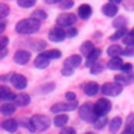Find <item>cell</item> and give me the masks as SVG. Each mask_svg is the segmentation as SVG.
I'll use <instances>...</instances> for the list:
<instances>
[{
    "instance_id": "19",
    "label": "cell",
    "mask_w": 134,
    "mask_h": 134,
    "mask_svg": "<svg viewBox=\"0 0 134 134\" xmlns=\"http://www.w3.org/2000/svg\"><path fill=\"white\" fill-rule=\"evenodd\" d=\"M49 62L50 60L48 58H46L45 55H43L42 53L38 54L34 61V66L37 68V69H46L49 65Z\"/></svg>"
},
{
    "instance_id": "45",
    "label": "cell",
    "mask_w": 134,
    "mask_h": 134,
    "mask_svg": "<svg viewBox=\"0 0 134 134\" xmlns=\"http://www.w3.org/2000/svg\"><path fill=\"white\" fill-rule=\"evenodd\" d=\"M60 134H76V131L72 127H63Z\"/></svg>"
},
{
    "instance_id": "5",
    "label": "cell",
    "mask_w": 134,
    "mask_h": 134,
    "mask_svg": "<svg viewBox=\"0 0 134 134\" xmlns=\"http://www.w3.org/2000/svg\"><path fill=\"white\" fill-rule=\"evenodd\" d=\"M79 109V103L77 100L73 102H67V103H55L50 107V112L54 114L64 113V112H70Z\"/></svg>"
},
{
    "instance_id": "3",
    "label": "cell",
    "mask_w": 134,
    "mask_h": 134,
    "mask_svg": "<svg viewBox=\"0 0 134 134\" xmlns=\"http://www.w3.org/2000/svg\"><path fill=\"white\" fill-rule=\"evenodd\" d=\"M79 116L85 122H93V120L97 117L95 112H94L93 104L92 103H85V104H83L79 108Z\"/></svg>"
},
{
    "instance_id": "21",
    "label": "cell",
    "mask_w": 134,
    "mask_h": 134,
    "mask_svg": "<svg viewBox=\"0 0 134 134\" xmlns=\"http://www.w3.org/2000/svg\"><path fill=\"white\" fill-rule=\"evenodd\" d=\"M14 103L19 106V107H26L29 105L30 103V96L27 93H20V94H16V98L14 100Z\"/></svg>"
},
{
    "instance_id": "29",
    "label": "cell",
    "mask_w": 134,
    "mask_h": 134,
    "mask_svg": "<svg viewBox=\"0 0 134 134\" xmlns=\"http://www.w3.org/2000/svg\"><path fill=\"white\" fill-rule=\"evenodd\" d=\"M128 28L127 26L126 27H121V28H117L116 31L114 34H112L110 37H109V40L110 41H117V40H122V38L128 34Z\"/></svg>"
},
{
    "instance_id": "51",
    "label": "cell",
    "mask_w": 134,
    "mask_h": 134,
    "mask_svg": "<svg viewBox=\"0 0 134 134\" xmlns=\"http://www.w3.org/2000/svg\"><path fill=\"white\" fill-rule=\"evenodd\" d=\"M0 52H1L0 59L2 60V59H4V58L6 57V54L8 53V50H7V48H3V49H0Z\"/></svg>"
},
{
    "instance_id": "48",
    "label": "cell",
    "mask_w": 134,
    "mask_h": 134,
    "mask_svg": "<svg viewBox=\"0 0 134 134\" xmlns=\"http://www.w3.org/2000/svg\"><path fill=\"white\" fill-rule=\"evenodd\" d=\"M65 98L67 100H69V102H73V100L76 99V94L74 92H72V91H67L65 93Z\"/></svg>"
},
{
    "instance_id": "22",
    "label": "cell",
    "mask_w": 134,
    "mask_h": 134,
    "mask_svg": "<svg viewBox=\"0 0 134 134\" xmlns=\"http://www.w3.org/2000/svg\"><path fill=\"white\" fill-rule=\"evenodd\" d=\"M122 64L124 62H122V59H120V57H113L108 61L107 68L110 70H118V69L120 70Z\"/></svg>"
},
{
    "instance_id": "30",
    "label": "cell",
    "mask_w": 134,
    "mask_h": 134,
    "mask_svg": "<svg viewBox=\"0 0 134 134\" xmlns=\"http://www.w3.org/2000/svg\"><path fill=\"white\" fill-rule=\"evenodd\" d=\"M41 53L43 55H45L46 58H48L49 60H57V59H60L62 57V51L59 50V49H57V48L45 50V51H42Z\"/></svg>"
},
{
    "instance_id": "40",
    "label": "cell",
    "mask_w": 134,
    "mask_h": 134,
    "mask_svg": "<svg viewBox=\"0 0 134 134\" xmlns=\"http://www.w3.org/2000/svg\"><path fill=\"white\" fill-rule=\"evenodd\" d=\"M9 6L7 4H5L4 2L0 3V19H5L8 15H9Z\"/></svg>"
},
{
    "instance_id": "33",
    "label": "cell",
    "mask_w": 134,
    "mask_h": 134,
    "mask_svg": "<svg viewBox=\"0 0 134 134\" xmlns=\"http://www.w3.org/2000/svg\"><path fill=\"white\" fill-rule=\"evenodd\" d=\"M19 124H20L22 127L26 128L30 133H35V132H36V129H35L34 125H32L31 118H25V117H22V118L19 120Z\"/></svg>"
},
{
    "instance_id": "4",
    "label": "cell",
    "mask_w": 134,
    "mask_h": 134,
    "mask_svg": "<svg viewBox=\"0 0 134 134\" xmlns=\"http://www.w3.org/2000/svg\"><path fill=\"white\" fill-rule=\"evenodd\" d=\"M124 86L117 82H108L100 87V92L107 96H117L122 92Z\"/></svg>"
},
{
    "instance_id": "23",
    "label": "cell",
    "mask_w": 134,
    "mask_h": 134,
    "mask_svg": "<svg viewBox=\"0 0 134 134\" xmlns=\"http://www.w3.org/2000/svg\"><path fill=\"white\" fill-rule=\"evenodd\" d=\"M69 121V116L64 113H59L54 118H53V125L58 128H63L67 125Z\"/></svg>"
},
{
    "instance_id": "32",
    "label": "cell",
    "mask_w": 134,
    "mask_h": 134,
    "mask_svg": "<svg viewBox=\"0 0 134 134\" xmlns=\"http://www.w3.org/2000/svg\"><path fill=\"white\" fill-rule=\"evenodd\" d=\"M46 46H47V44L43 40H36V41H31V43H30V48L36 51H42L46 48Z\"/></svg>"
},
{
    "instance_id": "55",
    "label": "cell",
    "mask_w": 134,
    "mask_h": 134,
    "mask_svg": "<svg viewBox=\"0 0 134 134\" xmlns=\"http://www.w3.org/2000/svg\"><path fill=\"white\" fill-rule=\"evenodd\" d=\"M85 134H94L93 132H87V133H85Z\"/></svg>"
},
{
    "instance_id": "15",
    "label": "cell",
    "mask_w": 134,
    "mask_h": 134,
    "mask_svg": "<svg viewBox=\"0 0 134 134\" xmlns=\"http://www.w3.org/2000/svg\"><path fill=\"white\" fill-rule=\"evenodd\" d=\"M63 64L66 67L75 69V68L80 67V65L82 64V55H80V54H71L67 59L64 60Z\"/></svg>"
},
{
    "instance_id": "36",
    "label": "cell",
    "mask_w": 134,
    "mask_h": 134,
    "mask_svg": "<svg viewBox=\"0 0 134 134\" xmlns=\"http://www.w3.org/2000/svg\"><path fill=\"white\" fill-rule=\"evenodd\" d=\"M104 68H105L104 63H103V62H98V61H97V62H96L94 65H92V67H90L89 69H90V73H91V74L96 75V74H99L100 72H103Z\"/></svg>"
},
{
    "instance_id": "47",
    "label": "cell",
    "mask_w": 134,
    "mask_h": 134,
    "mask_svg": "<svg viewBox=\"0 0 134 134\" xmlns=\"http://www.w3.org/2000/svg\"><path fill=\"white\" fill-rule=\"evenodd\" d=\"M120 70H121L122 72H132V70H133V65H132L131 63H124L122 66H121V68H120Z\"/></svg>"
},
{
    "instance_id": "46",
    "label": "cell",
    "mask_w": 134,
    "mask_h": 134,
    "mask_svg": "<svg viewBox=\"0 0 134 134\" xmlns=\"http://www.w3.org/2000/svg\"><path fill=\"white\" fill-rule=\"evenodd\" d=\"M8 37L6 36H1L0 38V49H3V48H6V46L8 45Z\"/></svg>"
},
{
    "instance_id": "7",
    "label": "cell",
    "mask_w": 134,
    "mask_h": 134,
    "mask_svg": "<svg viewBox=\"0 0 134 134\" xmlns=\"http://www.w3.org/2000/svg\"><path fill=\"white\" fill-rule=\"evenodd\" d=\"M77 22V16L73 13H62L55 18V24L61 27H70Z\"/></svg>"
},
{
    "instance_id": "13",
    "label": "cell",
    "mask_w": 134,
    "mask_h": 134,
    "mask_svg": "<svg viewBox=\"0 0 134 134\" xmlns=\"http://www.w3.org/2000/svg\"><path fill=\"white\" fill-rule=\"evenodd\" d=\"M100 55H102V49H100V48H94V49L86 57L85 67H86V68L92 67V65H94V64L98 61V59H99Z\"/></svg>"
},
{
    "instance_id": "6",
    "label": "cell",
    "mask_w": 134,
    "mask_h": 134,
    "mask_svg": "<svg viewBox=\"0 0 134 134\" xmlns=\"http://www.w3.org/2000/svg\"><path fill=\"white\" fill-rule=\"evenodd\" d=\"M93 108L96 116H105L111 111L112 104L109 99L105 97H100L93 104Z\"/></svg>"
},
{
    "instance_id": "2",
    "label": "cell",
    "mask_w": 134,
    "mask_h": 134,
    "mask_svg": "<svg viewBox=\"0 0 134 134\" xmlns=\"http://www.w3.org/2000/svg\"><path fill=\"white\" fill-rule=\"evenodd\" d=\"M31 121L32 125L36 129V132L41 133V132H45L50 128L51 125V120L47 115L44 114H35L31 117Z\"/></svg>"
},
{
    "instance_id": "1",
    "label": "cell",
    "mask_w": 134,
    "mask_h": 134,
    "mask_svg": "<svg viewBox=\"0 0 134 134\" xmlns=\"http://www.w3.org/2000/svg\"><path fill=\"white\" fill-rule=\"evenodd\" d=\"M40 26H41V21H39L32 17H29V18L20 20L16 24L15 30L19 35L29 36V35L36 34L40 29Z\"/></svg>"
},
{
    "instance_id": "17",
    "label": "cell",
    "mask_w": 134,
    "mask_h": 134,
    "mask_svg": "<svg viewBox=\"0 0 134 134\" xmlns=\"http://www.w3.org/2000/svg\"><path fill=\"white\" fill-rule=\"evenodd\" d=\"M92 13H93L92 7H91L89 4H87V3L81 4V5L79 6V8H77V17H79L80 19H82V20H87V19H89V18L91 17Z\"/></svg>"
},
{
    "instance_id": "9",
    "label": "cell",
    "mask_w": 134,
    "mask_h": 134,
    "mask_svg": "<svg viewBox=\"0 0 134 134\" xmlns=\"http://www.w3.org/2000/svg\"><path fill=\"white\" fill-rule=\"evenodd\" d=\"M14 88H16L17 90H23L27 87V84H28V81L27 79L21 74V73H15L13 72L12 74V77H10V82H9Z\"/></svg>"
},
{
    "instance_id": "16",
    "label": "cell",
    "mask_w": 134,
    "mask_h": 134,
    "mask_svg": "<svg viewBox=\"0 0 134 134\" xmlns=\"http://www.w3.org/2000/svg\"><path fill=\"white\" fill-rule=\"evenodd\" d=\"M18 126H19V121H17L14 118L4 119L1 122V128L4 131L8 132V133H15L17 131V129H18Z\"/></svg>"
},
{
    "instance_id": "49",
    "label": "cell",
    "mask_w": 134,
    "mask_h": 134,
    "mask_svg": "<svg viewBox=\"0 0 134 134\" xmlns=\"http://www.w3.org/2000/svg\"><path fill=\"white\" fill-rule=\"evenodd\" d=\"M12 74H13V72H9V73H7V74H3V75H1V82H2L3 84L9 83V82H10Z\"/></svg>"
},
{
    "instance_id": "18",
    "label": "cell",
    "mask_w": 134,
    "mask_h": 134,
    "mask_svg": "<svg viewBox=\"0 0 134 134\" xmlns=\"http://www.w3.org/2000/svg\"><path fill=\"white\" fill-rule=\"evenodd\" d=\"M102 13L106 16V17H109V18H113L117 15L118 13V5H115L111 2H108V3H105L102 7Z\"/></svg>"
},
{
    "instance_id": "39",
    "label": "cell",
    "mask_w": 134,
    "mask_h": 134,
    "mask_svg": "<svg viewBox=\"0 0 134 134\" xmlns=\"http://www.w3.org/2000/svg\"><path fill=\"white\" fill-rule=\"evenodd\" d=\"M59 6L62 10H69L74 6V1L73 0H62L59 3Z\"/></svg>"
},
{
    "instance_id": "14",
    "label": "cell",
    "mask_w": 134,
    "mask_h": 134,
    "mask_svg": "<svg viewBox=\"0 0 134 134\" xmlns=\"http://www.w3.org/2000/svg\"><path fill=\"white\" fill-rule=\"evenodd\" d=\"M15 98H16V94L14 92H12V90L7 86L2 84L0 86V99H1V102H3V103L14 102Z\"/></svg>"
},
{
    "instance_id": "42",
    "label": "cell",
    "mask_w": 134,
    "mask_h": 134,
    "mask_svg": "<svg viewBox=\"0 0 134 134\" xmlns=\"http://www.w3.org/2000/svg\"><path fill=\"white\" fill-rule=\"evenodd\" d=\"M122 3L127 12H134V0H124Z\"/></svg>"
},
{
    "instance_id": "20",
    "label": "cell",
    "mask_w": 134,
    "mask_h": 134,
    "mask_svg": "<svg viewBox=\"0 0 134 134\" xmlns=\"http://www.w3.org/2000/svg\"><path fill=\"white\" fill-rule=\"evenodd\" d=\"M16 104H13L10 102H5L0 107V112L3 116H10L16 112Z\"/></svg>"
},
{
    "instance_id": "25",
    "label": "cell",
    "mask_w": 134,
    "mask_h": 134,
    "mask_svg": "<svg viewBox=\"0 0 134 134\" xmlns=\"http://www.w3.org/2000/svg\"><path fill=\"white\" fill-rule=\"evenodd\" d=\"M122 51H124V49L118 44H112L107 48V54L111 58L122 55Z\"/></svg>"
},
{
    "instance_id": "11",
    "label": "cell",
    "mask_w": 134,
    "mask_h": 134,
    "mask_svg": "<svg viewBox=\"0 0 134 134\" xmlns=\"http://www.w3.org/2000/svg\"><path fill=\"white\" fill-rule=\"evenodd\" d=\"M114 81L121 84L122 86H129L134 83V72H122L114 76Z\"/></svg>"
},
{
    "instance_id": "31",
    "label": "cell",
    "mask_w": 134,
    "mask_h": 134,
    "mask_svg": "<svg viewBox=\"0 0 134 134\" xmlns=\"http://www.w3.org/2000/svg\"><path fill=\"white\" fill-rule=\"evenodd\" d=\"M128 25V20L125 16H117L113 22H112V26L117 29V28H121V27H126Z\"/></svg>"
},
{
    "instance_id": "38",
    "label": "cell",
    "mask_w": 134,
    "mask_h": 134,
    "mask_svg": "<svg viewBox=\"0 0 134 134\" xmlns=\"http://www.w3.org/2000/svg\"><path fill=\"white\" fill-rule=\"evenodd\" d=\"M55 88V85L54 83H46L44 85H42L40 88H39V91L41 93H44V94H47V93H50L54 90Z\"/></svg>"
},
{
    "instance_id": "35",
    "label": "cell",
    "mask_w": 134,
    "mask_h": 134,
    "mask_svg": "<svg viewBox=\"0 0 134 134\" xmlns=\"http://www.w3.org/2000/svg\"><path fill=\"white\" fill-rule=\"evenodd\" d=\"M122 43L126 46H134V28L128 31V34L122 38Z\"/></svg>"
},
{
    "instance_id": "44",
    "label": "cell",
    "mask_w": 134,
    "mask_h": 134,
    "mask_svg": "<svg viewBox=\"0 0 134 134\" xmlns=\"http://www.w3.org/2000/svg\"><path fill=\"white\" fill-rule=\"evenodd\" d=\"M122 55H125V57H134V46H127L122 51Z\"/></svg>"
},
{
    "instance_id": "37",
    "label": "cell",
    "mask_w": 134,
    "mask_h": 134,
    "mask_svg": "<svg viewBox=\"0 0 134 134\" xmlns=\"http://www.w3.org/2000/svg\"><path fill=\"white\" fill-rule=\"evenodd\" d=\"M37 0H17V5L21 8H31L36 5Z\"/></svg>"
},
{
    "instance_id": "28",
    "label": "cell",
    "mask_w": 134,
    "mask_h": 134,
    "mask_svg": "<svg viewBox=\"0 0 134 134\" xmlns=\"http://www.w3.org/2000/svg\"><path fill=\"white\" fill-rule=\"evenodd\" d=\"M108 124H109V120H108V118H107L106 115H105V116H97V117L93 120L92 126H93V128H94L95 130H102V129H104L105 126H107Z\"/></svg>"
},
{
    "instance_id": "34",
    "label": "cell",
    "mask_w": 134,
    "mask_h": 134,
    "mask_svg": "<svg viewBox=\"0 0 134 134\" xmlns=\"http://www.w3.org/2000/svg\"><path fill=\"white\" fill-rule=\"evenodd\" d=\"M30 17H32V18H35V19H37V20L42 22V21L47 19V13L44 9H35L31 13Z\"/></svg>"
},
{
    "instance_id": "24",
    "label": "cell",
    "mask_w": 134,
    "mask_h": 134,
    "mask_svg": "<svg viewBox=\"0 0 134 134\" xmlns=\"http://www.w3.org/2000/svg\"><path fill=\"white\" fill-rule=\"evenodd\" d=\"M121 125H122V119H121V117L116 116V117L112 118V119L109 121V126H108V127H109V131L114 134V133H116V132L120 129Z\"/></svg>"
},
{
    "instance_id": "52",
    "label": "cell",
    "mask_w": 134,
    "mask_h": 134,
    "mask_svg": "<svg viewBox=\"0 0 134 134\" xmlns=\"http://www.w3.org/2000/svg\"><path fill=\"white\" fill-rule=\"evenodd\" d=\"M62 0H44V2L45 3H47V4H58V3H60Z\"/></svg>"
},
{
    "instance_id": "43",
    "label": "cell",
    "mask_w": 134,
    "mask_h": 134,
    "mask_svg": "<svg viewBox=\"0 0 134 134\" xmlns=\"http://www.w3.org/2000/svg\"><path fill=\"white\" fill-rule=\"evenodd\" d=\"M73 70H74V69H72V68H69V67L64 66V67L61 69V74H62L63 76H71V75L73 74Z\"/></svg>"
},
{
    "instance_id": "50",
    "label": "cell",
    "mask_w": 134,
    "mask_h": 134,
    "mask_svg": "<svg viewBox=\"0 0 134 134\" xmlns=\"http://www.w3.org/2000/svg\"><path fill=\"white\" fill-rule=\"evenodd\" d=\"M5 27H6V21L4 19H1L0 20V34H3V31L5 30Z\"/></svg>"
},
{
    "instance_id": "53",
    "label": "cell",
    "mask_w": 134,
    "mask_h": 134,
    "mask_svg": "<svg viewBox=\"0 0 134 134\" xmlns=\"http://www.w3.org/2000/svg\"><path fill=\"white\" fill-rule=\"evenodd\" d=\"M109 2H111V3L115 4V5H119V4H121L124 2V0H109Z\"/></svg>"
},
{
    "instance_id": "10",
    "label": "cell",
    "mask_w": 134,
    "mask_h": 134,
    "mask_svg": "<svg viewBox=\"0 0 134 134\" xmlns=\"http://www.w3.org/2000/svg\"><path fill=\"white\" fill-rule=\"evenodd\" d=\"M14 62L18 65H26L31 59V53L25 49H19L14 53Z\"/></svg>"
},
{
    "instance_id": "41",
    "label": "cell",
    "mask_w": 134,
    "mask_h": 134,
    "mask_svg": "<svg viewBox=\"0 0 134 134\" xmlns=\"http://www.w3.org/2000/svg\"><path fill=\"white\" fill-rule=\"evenodd\" d=\"M77 34H79V30H77V28H75V27H72V26H70V27H67V30H66V37H67V38H69V39H72V38L76 37V36H77Z\"/></svg>"
},
{
    "instance_id": "26",
    "label": "cell",
    "mask_w": 134,
    "mask_h": 134,
    "mask_svg": "<svg viewBox=\"0 0 134 134\" xmlns=\"http://www.w3.org/2000/svg\"><path fill=\"white\" fill-rule=\"evenodd\" d=\"M121 134H134V113L129 114L127 117L126 128L121 132Z\"/></svg>"
},
{
    "instance_id": "8",
    "label": "cell",
    "mask_w": 134,
    "mask_h": 134,
    "mask_svg": "<svg viewBox=\"0 0 134 134\" xmlns=\"http://www.w3.org/2000/svg\"><path fill=\"white\" fill-rule=\"evenodd\" d=\"M48 40L52 43H60L63 42L67 37H66V30L63 29L61 26H54L49 29L48 31Z\"/></svg>"
},
{
    "instance_id": "27",
    "label": "cell",
    "mask_w": 134,
    "mask_h": 134,
    "mask_svg": "<svg viewBox=\"0 0 134 134\" xmlns=\"http://www.w3.org/2000/svg\"><path fill=\"white\" fill-rule=\"evenodd\" d=\"M94 44L91 42V41H85L82 43V45L80 46V52L82 55L84 57H87L93 49H94Z\"/></svg>"
},
{
    "instance_id": "12",
    "label": "cell",
    "mask_w": 134,
    "mask_h": 134,
    "mask_svg": "<svg viewBox=\"0 0 134 134\" xmlns=\"http://www.w3.org/2000/svg\"><path fill=\"white\" fill-rule=\"evenodd\" d=\"M98 91H99V85L94 81L87 82L83 85V92L89 97L95 96L98 93Z\"/></svg>"
},
{
    "instance_id": "54",
    "label": "cell",
    "mask_w": 134,
    "mask_h": 134,
    "mask_svg": "<svg viewBox=\"0 0 134 134\" xmlns=\"http://www.w3.org/2000/svg\"><path fill=\"white\" fill-rule=\"evenodd\" d=\"M102 36H103V34H102V32H99V31H96V32L93 35V38H94V39H99Z\"/></svg>"
}]
</instances>
